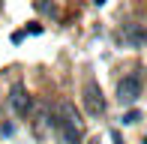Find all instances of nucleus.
<instances>
[{
  "label": "nucleus",
  "instance_id": "1",
  "mask_svg": "<svg viewBox=\"0 0 147 144\" xmlns=\"http://www.w3.org/2000/svg\"><path fill=\"white\" fill-rule=\"evenodd\" d=\"M81 117L72 102H60L54 111V135L60 138V144H81Z\"/></svg>",
  "mask_w": 147,
  "mask_h": 144
},
{
  "label": "nucleus",
  "instance_id": "2",
  "mask_svg": "<svg viewBox=\"0 0 147 144\" xmlns=\"http://www.w3.org/2000/svg\"><path fill=\"white\" fill-rule=\"evenodd\" d=\"M81 102H84V111H87L90 117H102V114H105V96H102V87L96 84V78H93V75L84 78Z\"/></svg>",
  "mask_w": 147,
  "mask_h": 144
},
{
  "label": "nucleus",
  "instance_id": "3",
  "mask_svg": "<svg viewBox=\"0 0 147 144\" xmlns=\"http://www.w3.org/2000/svg\"><path fill=\"white\" fill-rule=\"evenodd\" d=\"M141 96V72H129L117 81V102L120 105H135Z\"/></svg>",
  "mask_w": 147,
  "mask_h": 144
},
{
  "label": "nucleus",
  "instance_id": "4",
  "mask_svg": "<svg viewBox=\"0 0 147 144\" xmlns=\"http://www.w3.org/2000/svg\"><path fill=\"white\" fill-rule=\"evenodd\" d=\"M9 108L15 111V117H27V120H30L33 102H30V96H27L24 81H12V87H9Z\"/></svg>",
  "mask_w": 147,
  "mask_h": 144
},
{
  "label": "nucleus",
  "instance_id": "5",
  "mask_svg": "<svg viewBox=\"0 0 147 144\" xmlns=\"http://www.w3.org/2000/svg\"><path fill=\"white\" fill-rule=\"evenodd\" d=\"M33 114V135H36L39 141L48 138V129L54 132V111H48V105H36V111H30Z\"/></svg>",
  "mask_w": 147,
  "mask_h": 144
},
{
  "label": "nucleus",
  "instance_id": "6",
  "mask_svg": "<svg viewBox=\"0 0 147 144\" xmlns=\"http://www.w3.org/2000/svg\"><path fill=\"white\" fill-rule=\"evenodd\" d=\"M126 42H129L132 48H138V45L144 42V33H141V24H126Z\"/></svg>",
  "mask_w": 147,
  "mask_h": 144
},
{
  "label": "nucleus",
  "instance_id": "7",
  "mask_svg": "<svg viewBox=\"0 0 147 144\" xmlns=\"http://www.w3.org/2000/svg\"><path fill=\"white\" fill-rule=\"evenodd\" d=\"M138 120H141V111H138V108H132V111L123 114V126H135Z\"/></svg>",
  "mask_w": 147,
  "mask_h": 144
},
{
  "label": "nucleus",
  "instance_id": "8",
  "mask_svg": "<svg viewBox=\"0 0 147 144\" xmlns=\"http://www.w3.org/2000/svg\"><path fill=\"white\" fill-rule=\"evenodd\" d=\"M111 138H114V144H126L123 138H120V132H117V129H111Z\"/></svg>",
  "mask_w": 147,
  "mask_h": 144
},
{
  "label": "nucleus",
  "instance_id": "9",
  "mask_svg": "<svg viewBox=\"0 0 147 144\" xmlns=\"http://www.w3.org/2000/svg\"><path fill=\"white\" fill-rule=\"evenodd\" d=\"M93 3H96V6H102V3H105V0H93Z\"/></svg>",
  "mask_w": 147,
  "mask_h": 144
},
{
  "label": "nucleus",
  "instance_id": "10",
  "mask_svg": "<svg viewBox=\"0 0 147 144\" xmlns=\"http://www.w3.org/2000/svg\"><path fill=\"white\" fill-rule=\"evenodd\" d=\"M0 117H3V105H0Z\"/></svg>",
  "mask_w": 147,
  "mask_h": 144
}]
</instances>
